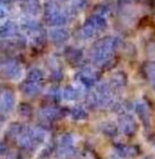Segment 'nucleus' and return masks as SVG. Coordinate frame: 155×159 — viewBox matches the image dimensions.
<instances>
[{
    "label": "nucleus",
    "mask_w": 155,
    "mask_h": 159,
    "mask_svg": "<svg viewBox=\"0 0 155 159\" xmlns=\"http://www.w3.org/2000/svg\"><path fill=\"white\" fill-rule=\"evenodd\" d=\"M114 41L112 38H105L101 40L94 48L92 52V59L96 63H103L112 57Z\"/></svg>",
    "instance_id": "f257e3e1"
},
{
    "label": "nucleus",
    "mask_w": 155,
    "mask_h": 159,
    "mask_svg": "<svg viewBox=\"0 0 155 159\" xmlns=\"http://www.w3.org/2000/svg\"><path fill=\"white\" fill-rule=\"evenodd\" d=\"M137 122L130 115H123L120 118V131L126 135H132L137 131Z\"/></svg>",
    "instance_id": "f03ea898"
},
{
    "label": "nucleus",
    "mask_w": 155,
    "mask_h": 159,
    "mask_svg": "<svg viewBox=\"0 0 155 159\" xmlns=\"http://www.w3.org/2000/svg\"><path fill=\"white\" fill-rule=\"evenodd\" d=\"M14 94L11 91H6L0 96V108L3 111H10L14 106Z\"/></svg>",
    "instance_id": "7ed1b4c3"
},
{
    "label": "nucleus",
    "mask_w": 155,
    "mask_h": 159,
    "mask_svg": "<svg viewBox=\"0 0 155 159\" xmlns=\"http://www.w3.org/2000/svg\"><path fill=\"white\" fill-rule=\"evenodd\" d=\"M137 113L139 115V118L140 120L145 125V126H149L150 125V111H149V107L145 103L141 102L137 105Z\"/></svg>",
    "instance_id": "20e7f679"
},
{
    "label": "nucleus",
    "mask_w": 155,
    "mask_h": 159,
    "mask_svg": "<svg viewBox=\"0 0 155 159\" xmlns=\"http://www.w3.org/2000/svg\"><path fill=\"white\" fill-rule=\"evenodd\" d=\"M115 149L118 153V155L122 156V157H132V156L137 155V149L132 146H129V145H116Z\"/></svg>",
    "instance_id": "39448f33"
},
{
    "label": "nucleus",
    "mask_w": 155,
    "mask_h": 159,
    "mask_svg": "<svg viewBox=\"0 0 155 159\" xmlns=\"http://www.w3.org/2000/svg\"><path fill=\"white\" fill-rule=\"evenodd\" d=\"M17 30V26L15 25L12 22H8V23H4L2 26H0V37L7 38L13 36Z\"/></svg>",
    "instance_id": "423d86ee"
},
{
    "label": "nucleus",
    "mask_w": 155,
    "mask_h": 159,
    "mask_svg": "<svg viewBox=\"0 0 155 159\" xmlns=\"http://www.w3.org/2000/svg\"><path fill=\"white\" fill-rule=\"evenodd\" d=\"M22 91H23L25 94L27 95H37L38 93L40 92V87L38 84L36 82H31V81H27L22 86Z\"/></svg>",
    "instance_id": "0eeeda50"
},
{
    "label": "nucleus",
    "mask_w": 155,
    "mask_h": 159,
    "mask_svg": "<svg viewBox=\"0 0 155 159\" xmlns=\"http://www.w3.org/2000/svg\"><path fill=\"white\" fill-rule=\"evenodd\" d=\"M3 71L10 78H17L20 76V74H21L20 67L14 63H8L7 65H4Z\"/></svg>",
    "instance_id": "6e6552de"
},
{
    "label": "nucleus",
    "mask_w": 155,
    "mask_h": 159,
    "mask_svg": "<svg viewBox=\"0 0 155 159\" xmlns=\"http://www.w3.org/2000/svg\"><path fill=\"white\" fill-rule=\"evenodd\" d=\"M50 36H51V39L54 40L55 42H63L64 40L67 39V37H68L67 33L65 32V30H52L51 34H50Z\"/></svg>",
    "instance_id": "1a4fd4ad"
},
{
    "label": "nucleus",
    "mask_w": 155,
    "mask_h": 159,
    "mask_svg": "<svg viewBox=\"0 0 155 159\" xmlns=\"http://www.w3.org/2000/svg\"><path fill=\"white\" fill-rule=\"evenodd\" d=\"M87 24L91 25L94 30H96V28H103L105 26V20L101 15H94L93 17H91L89 20Z\"/></svg>",
    "instance_id": "9d476101"
},
{
    "label": "nucleus",
    "mask_w": 155,
    "mask_h": 159,
    "mask_svg": "<svg viewBox=\"0 0 155 159\" xmlns=\"http://www.w3.org/2000/svg\"><path fill=\"white\" fill-rule=\"evenodd\" d=\"M72 117L75 120H84L87 118V113L82 107H74L72 109Z\"/></svg>",
    "instance_id": "9b49d317"
},
{
    "label": "nucleus",
    "mask_w": 155,
    "mask_h": 159,
    "mask_svg": "<svg viewBox=\"0 0 155 159\" xmlns=\"http://www.w3.org/2000/svg\"><path fill=\"white\" fill-rule=\"evenodd\" d=\"M67 60L72 63H76L78 62L80 59H82V52L78 50H74V49H71L69 51H67L66 53Z\"/></svg>",
    "instance_id": "f8f14e48"
},
{
    "label": "nucleus",
    "mask_w": 155,
    "mask_h": 159,
    "mask_svg": "<svg viewBox=\"0 0 155 159\" xmlns=\"http://www.w3.org/2000/svg\"><path fill=\"white\" fill-rule=\"evenodd\" d=\"M112 84L114 87H122L126 84V77L123 73H117L112 77Z\"/></svg>",
    "instance_id": "ddd939ff"
},
{
    "label": "nucleus",
    "mask_w": 155,
    "mask_h": 159,
    "mask_svg": "<svg viewBox=\"0 0 155 159\" xmlns=\"http://www.w3.org/2000/svg\"><path fill=\"white\" fill-rule=\"evenodd\" d=\"M145 74L150 80L155 82V62H149L145 65Z\"/></svg>",
    "instance_id": "4468645a"
},
{
    "label": "nucleus",
    "mask_w": 155,
    "mask_h": 159,
    "mask_svg": "<svg viewBox=\"0 0 155 159\" xmlns=\"http://www.w3.org/2000/svg\"><path fill=\"white\" fill-rule=\"evenodd\" d=\"M44 116L45 118L49 120H54L59 117V111L55 108H48V109H45L44 111Z\"/></svg>",
    "instance_id": "2eb2a0df"
},
{
    "label": "nucleus",
    "mask_w": 155,
    "mask_h": 159,
    "mask_svg": "<svg viewBox=\"0 0 155 159\" xmlns=\"http://www.w3.org/2000/svg\"><path fill=\"white\" fill-rule=\"evenodd\" d=\"M42 78V74L40 73L38 69H33L30 74H28V77H27V81L31 82H36L38 84V81H40V79Z\"/></svg>",
    "instance_id": "dca6fc26"
},
{
    "label": "nucleus",
    "mask_w": 155,
    "mask_h": 159,
    "mask_svg": "<svg viewBox=\"0 0 155 159\" xmlns=\"http://www.w3.org/2000/svg\"><path fill=\"white\" fill-rule=\"evenodd\" d=\"M64 98L66 100H76L78 98V91L72 87H68L64 90Z\"/></svg>",
    "instance_id": "f3484780"
},
{
    "label": "nucleus",
    "mask_w": 155,
    "mask_h": 159,
    "mask_svg": "<svg viewBox=\"0 0 155 159\" xmlns=\"http://www.w3.org/2000/svg\"><path fill=\"white\" fill-rule=\"evenodd\" d=\"M6 15V9H4V4L3 2L0 0V17L4 16Z\"/></svg>",
    "instance_id": "a211bd4d"
},
{
    "label": "nucleus",
    "mask_w": 155,
    "mask_h": 159,
    "mask_svg": "<svg viewBox=\"0 0 155 159\" xmlns=\"http://www.w3.org/2000/svg\"><path fill=\"white\" fill-rule=\"evenodd\" d=\"M154 88H155V86H154Z\"/></svg>",
    "instance_id": "6ab92c4d"
}]
</instances>
